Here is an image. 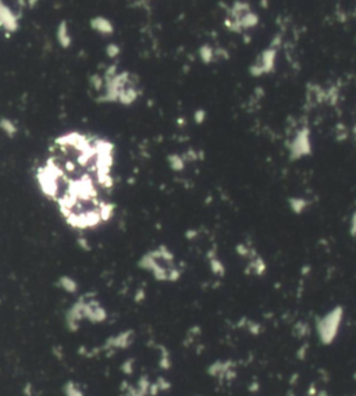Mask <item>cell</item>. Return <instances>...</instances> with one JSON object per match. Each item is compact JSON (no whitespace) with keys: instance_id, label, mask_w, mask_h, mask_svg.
Returning <instances> with one entry per match:
<instances>
[{"instance_id":"2","label":"cell","mask_w":356,"mask_h":396,"mask_svg":"<svg viewBox=\"0 0 356 396\" xmlns=\"http://www.w3.org/2000/svg\"><path fill=\"white\" fill-rule=\"evenodd\" d=\"M67 396H82L81 392L78 391L77 388H74V385H70V388L67 389Z\"/></svg>"},{"instance_id":"1","label":"cell","mask_w":356,"mask_h":396,"mask_svg":"<svg viewBox=\"0 0 356 396\" xmlns=\"http://www.w3.org/2000/svg\"><path fill=\"white\" fill-rule=\"evenodd\" d=\"M114 146L84 132H68L49 145L37 179L68 225L89 229L114 212Z\"/></svg>"}]
</instances>
